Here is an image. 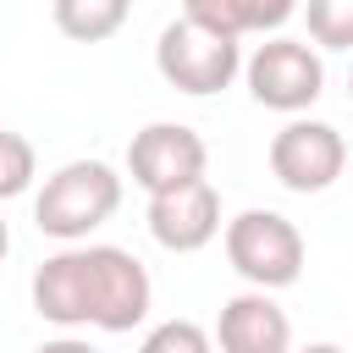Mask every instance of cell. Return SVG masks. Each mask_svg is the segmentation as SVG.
Instances as JSON below:
<instances>
[{
  "mask_svg": "<svg viewBox=\"0 0 353 353\" xmlns=\"http://www.w3.org/2000/svg\"><path fill=\"white\" fill-rule=\"evenodd\" d=\"M33 309L50 325H88V259L83 248H61L33 270Z\"/></svg>",
  "mask_w": 353,
  "mask_h": 353,
  "instance_id": "10",
  "label": "cell"
},
{
  "mask_svg": "<svg viewBox=\"0 0 353 353\" xmlns=\"http://www.w3.org/2000/svg\"><path fill=\"white\" fill-rule=\"evenodd\" d=\"M303 17L320 50H353V0H303Z\"/></svg>",
  "mask_w": 353,
  "mask_h": 353,
  "instance_id": "14",
  "label": "cell"
},
{
  "mask_svg": "<svg viewBox=\"0 0 353 353\" xmlns=\"http://www.w3.org/2000/svg\"><path fill=\"white\" fill-rule=\"evenodd\" d=\"M33 353H94L88 342H77V336H55V342H39Z\"/></svg>",
  "mask_w": 353,
  "mask_h": 353,
  "instance_id": "16",
  "label": "cell"
},
{
  "mask_svg": "<svg viewBox=\"0 0 353 353\" xmlns=\"http://www.w3.org/2000/svg\"><path fill=\"white\" fill-rule=\"evenodd\" d=\"M83 259H88V325H99V331L143 325L149 298H154L149 270L116 243H94V248H83Z\"/></svg>",
  "mask_w": 353,
  "mask_h": 353,
  "instance_id": "5",
  "label": "cell"
},
{
  "mask_svg": "<svg viewBox=\"0 0 353 353\" xmlns=\"http://www.w3.org/2000/svg\"><path fill=\"white\" fill-rule=\"evenodd\" d=\"M347 99H353V72H347Z\"/></svg>",
  "mask_w": 353,
  "mask_h": 353,
  "instance_id": "19",
  "label": "cell"
},
{
  "mask_svg": "<svg viewBox=\"0 0 353 353\" xmlns=\"http://www.w3.org/2000/svg\"><path fill=\"white\" fill-rule=\"evenodd\" d=\"M33 176H39L33 143H28L22 132H6V127H0V204H6V199H22V193L33 188Z\"/></svg>",
  "mask_w": 353,
  "mask_h": 353,
  "instance_id": "13",
  "label": "cell"
},
{
  "mask_svg": "<svg viewBox=\"0 0 353 353\" xmlns=\"http://www.w3.org/2000/svg\"><path fill=\"white\" fill-rule=\"evenodd\" d=\"M221 232V193L199 176L188 188H171V193H154L149 199V237L171 254H193L204 243H215Z\"/></svg>",
  "mask_w": 353,
  "mask_h": 353,
  "instance_id": "8",
  "label": "cell"
},
{
  "mask_svg": "<svg viewBox=\"0 0 353 353\" xmlns=\"http://www.w3.org/2000/svg\"><path fill=\"white\" fill-rule=\"evenodd\" d=\"M50 11H55V28H61L66 39H77V44H99V39L121 33L132 0H55Z\"/></svg>",
  "mask_w": 353,
  "mask_h": 353,
  "instance_id": "12",
  "label": "cell"
},
{
  "mask_svg": "<svg viewBox=\"0 0 353 353\" xmlns=\"http://www.w3.org/2000/svg\"><path fill=\"white\" fill-rule=\"evenodd\" d=\"M243 77H248V94L265 105V110H281V116H298L309 110L320 94H325V66L320 55L303 44V39H265L248 61H243Z\"/></svg>",
  "mask_w": 353,
  "mask_h": 353,
  "instance_id": "4",
  "label": "cell"
},
{
  "mask_svg": "<svg viewBox=\"0 0 353 353\" xmlns=\"http://www.w3.org/2000/svg\"><path fill=\"white\" fill-rule=\"evenodd\" d=\"M298 353H347V347H336V342H309V347H298Z\"/></svg>",
  "mask_w": 353,
  "mask_h": 353,
  "instance_id": "17",
  "label": "cell"
},
{
  "mask_svg": "<svg viewBox=\"0 0 353 353\" xmlns=\"http://www.w3.org/2000/svg\"><path fill=\"white\" fill-rule=\"evenodd\" d=\"M215 347L221 353H292V320L270 292H237L221 303L215 320Z\"/></svg>",
  "mask_w": 353,
  "mask_h": 353,
  "instance_id": "9",
  "label": "cell"
},
{
  "mask_svg": "<svg viewBox=\"0 0 353 353\" xmlns=\"http://www.w3.org/2000/svg\"><path fill=\"white\" fill-rule=\"evenodd\" d=\"M204 165H210V149H204V138H199L193 127H182V121H149V127L132 132V143H127V171H132V182H138L149 199L199 182Z\"/></svg>",
  "mask_w": 353,
  "mask_h": 353,
  "instance_id": "7",
  "label": "cell"
},
{
  "mask_svg": "<svg viewBox=\"0 0 353 353\" xmlns=\"http://www.w3.org/2000/svg\"><path fill=\"white\" fill-rule=\"evenodd\" d=\"M226 259L259 292L292 287L303 276V232L276 210H243L226 221Z\"/></svg>",
  "mask_w": 353,
  "mask_h": 353,
  "instance_id": "2",
  "label": "cell"
},
{
  "mask_svg": "<svg viewBox=\"0 0 353 353\" xmlns=\"http://www.w3.org/2000/svg\"><path fill=\"white\" fill-rule=\"evenodd\" d=\"M11 254V226H6V215H0V259Z\"/></svg>",
  "mask_w": 353,
  "mask_h": 353,
  "instance_id": "18",
  "label": "cell"
},
{
  "mask_svg": "<svg viewBox=\"0 0 353 353\" xmlns=\"http://www.w3.org/2000/svg\"><path fill=\"white\" fill-rule=\"evenodd\" d=\"M138 353H215V336L199 320H160Z\"/></svg>",
  "mask_w": 353,
  "mask_h": 353,
  "instance_id": "15",
  "label": "cell"
},
{
  "mask_svg": "<svg viewBox=\"0 0 353 353\" xmlns=\"http://www.w3.org/2000/svg\"><path fill=\"white\" fill-rule=\"evenodd\" d=\"M347 165V138L331 121H309L292 116L276 138H270V171L287 193H325Z\"/></svg>",
  "mask_w": 353,
  "mask_h": 353,
  "instance_id": "6",
  "label": "cell"
},
{
  "mask_svg": "<svg viewBox=\"0 0 353 353\" xmlns=\"http://www.w3.org/2000/svg\"><path fill=\"white\" fill-rule=\"evenodd\" d=\"M121 204V176L105 160H66L33 199V221L55 243H83Z\"/></svg>",
  "mask_w": 353,
  "mask_h": 353,
  "instance_id": "1",
  "label": "cell"
},
{
  "mask_svg": "<svg viewBox=\"0 0 353 353\" xmlns=\"http://www.w3.org/2000/svg\"><path fill=\"white\" fill-rule=\"evenodd\" d=\"M292 11H298V0H182V17H193V22H204L226 39L276 33Z\"/></svg>",
  "mask_w": 353,
  "mask_h": 353,
  "instance_id": "11",
  "label": "cell"
},
{
  "mask_svg": "<svg viewBox=\"0 0 353 353\" xmlns=\"http://www.w3.org/2000/svg\"><path fill=\"white\" fill-rule=\"evenodd\" d=\"M154 66L171 88L182 94H221L237 72H243V55H237V39L193 22V17H176L160 28V44H154Z\"/></svg>",
  "mask_w": 353,
  "mask_h": 353,
  "instance_id": "3",
  "label": "cell"
}]
</instances>
